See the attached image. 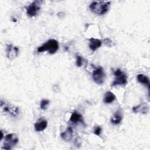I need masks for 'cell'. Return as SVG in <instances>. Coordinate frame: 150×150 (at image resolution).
<instances>
[{
  "label": "cell",
  "instance_id": "7a4b0ae2",
  "mask_svg": "<svg viewBox=\"0 0 150 150\" xmlns=\"http://www.w3.org/2000/svg\"><path fill=\"white\" fill-rule=\"evenodd\" d=\"M58 49L59 44L57 41L55 39H49L43 45L38 47V52L40 53L45 51H48L50 54H54L57 52Z\"/></svg>",
  "mask_w": 150,
  "mask_h": 150
},
{
  "label": "cell",
  "instance_id": "ffe728a7",
  "mask_svg": "<svg viewBox=\"0 0 150 150\" xmlns=\"http://www.w3.org/2000/svg\"><path fill=\"white\" fill-rule=\"evenodd\" d=\"M101 128L100 126H97L94 129V134L97 136H99L101 132Z\"/></svg>",
  "mask_w": 150,
  "mask_h": 150
},
{
  "label": "cell",
  "instance_id": "8fae6325",
  "mask_svg": "<svg viewBox=\"0 0 150 150\" xmlns=\"http://www.w3.org/2000/svg\"><path fill=\"white\" fill-rule=\"evenodd\" d=\"M47 126V122L46 120L43 119H40L34 125L35 129L36 131L40 132L46 128Z\"/></svg>",
  "mask_w": 150,
  "mask_h": 150
},
{
  "label": "cell",
  "instance_id": "30bf717a",
  "mask_svg": "<svg viewBox=\"0 0 150 150\" xmlns=\"http://www.w3.org/2000/svg\"><path fill=\"white\" fill-rule=\"evenodd\" d=\"M149 107L146 103H141L136 107H134L132 108L133 112L135 113H142L146 114L148 111Z\"/></svg>",
  "mask_w": 150,
  "mask_h": 150
},
{
  "label": "cell",
  "instance_id": "8992f818",
  "mask_svg": "<svg viewBox=\"0 0 150 150\" xmlns=\"http://www.w3.org/2000/svg\"><path fill=\"white\" fill-rule=\"evenodd\" d=\"M19 139L17 136L13 134H9L5 137V142L2 149L9 150L11 149L13 146H15L18 142Z\"/></svg>",
  "mask_w": 150,
  "mask_h": 150
},
{
  "label": "cell",
  "instance_id": "6da1fadb",
  "mask_svg": "<svg viewBox=\"0 0 150 150\" xmlns=\"http://www.w3.org/2000/svg\"><path fill=\"white\" fill-rule=\"evenodd\" d=\"M110 1H94L89 6L90 11L98 15L105 14L108 11Z\"/></svg>",
  "mask_w": 150,
  "mask_h": 150
},
{
  "label": "cell",
  "instance_id": "d6986e66",
  "mask_svg": "<svg viewBox=\"0 0 150 150\" xmlns=\"http://www.w3.org/2000/svg\"><path fill=\"white\" fill-rule=\"evenodd\" d=\"M103 42L108 47H112L113 46L112 42L109 38H106V39H104Z\"/></svg>",
  "mask_w": 150,
  "mask_h": 150
},
{
  "label": "cell",
  "instance_id": "ba28073f",
  "mask_svg": "<svg viewBox=\"0 0 150 150\" xmlns=\"http://www.w3.org/2000/svg\"><path fill=\"white\" fill-rule=\"evenodd\" d=\"M6 53L8 59H13L18 55L19 49L16 46H14L11 44L7 45Z\"/></svg>",
  "mask_w": 150,
  "mask_h": 150
},
{
  "label": "cell",
  "instance_id": "ac0fdd59",
  "mask_svg": "<svg viewBox=\"0 0 150 150\" xmlns=\"http://www.w3.org/2000/svg\"><path fill=\"white\" fill-rule=\"evenodd\" d=\"M82 60H83L82 57L80 56L77 54L76 55V65H77V67H81V66Z\"/></svg>",
  "mask_w": 150,
  "mask_h": 150
},
{
  "label": "cell",
  "instance_id": "4fadbf2b",
  "mask_svg": "<svg viewBox=\"0 0 150 150\" xmlns=\"http://www.w3.org/2000/svg\"><path fill=\"white\" fill-rule=\"evenodd\" d=\"M60 136L62 138L66 141H70L73 138V129L71 127H68L67 129L62 132L60 134Z\"/></svg>",
  "mask_w": 150,
  "mask_h": 150
},
{
  "label": "cell",
  "instance_id": "e0dca14e",
  "mask_svg": "<svg viewBox=\"0 0 150 150\" xmlns=\"http://www.w3.org/2000/svg\"><path fill=\"white\" fill-rule=\"evenodd\" d=\"M49 103H50V101L49 100H46V99L42 100L40 103V108L42 110H46L47 108L48 105L49 104Z\"/></svg>",
  "mask_w": 150,
  "mask_h": 150
},
{
  "label": "cell",
  "instance_id": "5b68a950",
  "mask_svg": "<svg viewBox=\"0 0 150 150\" xmlns=\"http://www.w3.org/2000/svg\"><path fill=\"white\" fill-rule=\"evenodd\" d=\"M1 108L5 114H8L12 117H16L19 114V109L17 107L6 103L1 100Z\"/></svg>",
  "mask_w": 150,
  "mask_h": 150
},
{
  "label": "cell",
  "instance_id": "44dd1931",
  "mask_svg": "<svg viewBox=\"0 0 150 150\" xmlns=\"http://www.w3.org/2000/svg\"><path fill=\"white\" fill-rule=\"evenodd\" d=\"M1 140L3 138V137H4V134L2 132V131H1Z\"/></svg>",
  "mask_w": 150,
  "mask_h": 150
},
{
  "label": "cell",
  "instance_id": "277c9868",
  "mask_svg": "<svg viewBox=\"0 0 150 150\" xmlns=\"http://www.w3.org/2000/svg\"><path fill=\"white\" fill-rule=\"evenodd\" d=\"M92 77L94 81L99 85H101L104 83L105 74L104 69L101 67L96 68L92 73Z\"/></svg>",
  "mask_w": 150,
  "mask_h": 150
},
{
  "label": "cell",
  "instance_id": "9c48e42d",
  "mask_svg": "<svg viewBox=\"0 0 150 150\" xmlns=\"http://www.w3.org/2000/svg\"><path fill=\"white\" fill-rule=\"evenodd\" d=\"M89 47L93 52L100 47L102 45V42L100 39L94 38H91L89 39Z\"/></svg>",
  "mask_w": 150,
  "mask_h": 150
},
{
  "label": "cell",
  "instance_id": "3957f363",
  "mask_svg": "<svg viewBox=\"0 0 150 150\" xmlns=\"http://www.w3.org/2000/svg\"><path fill=\"white\" fill-rule=\"evenodd\" d=\"M115 77L114 81L111 84V87H115L117 86H125L127 83V76L121 71L120 69H117L114 72Z\"/></svg>",
  "mask_w": 150,
  "mask_h": 150
},
{
  "label": "cell",
  "instance_id": "5bb4252c",
  "mask_svg": "<svg viewBox=\"0 0 150 150\" xmlns=\"http://www.w3.org/2000/svg\"><path fill=\"white\" fill-rule=\"evenodd\" d=\"M70 121L74 124H77L78 122L83 123V118L82 115L77 111H74L71 114L70 118Z\"/></svg>",
  "mask_w": 150,
  "mask_h": 150
},
{
  "label": "cell",
  "instance_id": "52a82bcc",
  "mask_svg": "<svg viewBox=\"0 0 150 150\" xmlns=\"http://www.w3.org/2000/svg\"><path fill=\"white\" fill-rule=\"evenodd\" d=\"M41 1H35L26 7V13L30 17L35 16L40 9Z\"/></svg>",
  "mask_w": 150,
  "mask_h": 150
},
{
  "label": "cell",
  "instance_id": "2e32d148",
  "mask_svg": "<svg viewBox=\"0 0 150 150\" xmlns=\"http://www.w3.org/2000/svg\"><path fill=\"white\" fill-rule=\"evenodd\" d=\"M137 79L139 83L147 86L148 89L149 88V80L146 76L142 74H139L137 75Z\"/></svg>",
  "mask_w": 150,
  "mask_h": 150
},
{
  "label": "cell",
  "instance_id": "7c38bea8",
  "mask_svg": "<svg viewBox=\"0 0 150 150\" xmlns=\"http://www.w3.org/2000/svg\"><path fill=\"white\" fill-rule=\"evenodd\" d=\"M122 120V114L120 110H117L111 118V122L114 125H118L121 123Z\"/></svg>",
  "mask_w": 150,
  "mask_h": 150
},
{
  "label": "cell",
  "instance_id": "9a60e30c",
  "mask_svg": "<svg viewBox=\"0 0 150 150\" xmlns=\"http://www.w3.org/2000/svg\"><path fill=\"white\" fill-rule=\"evenodd\" d=\"M116 98L114 94L111 91H107L105 93L104 97V103L105 104H110L112 103Z\"/></svg>",
  "mask_w": 150,
  "mask_h": 150
}]
</instances>
